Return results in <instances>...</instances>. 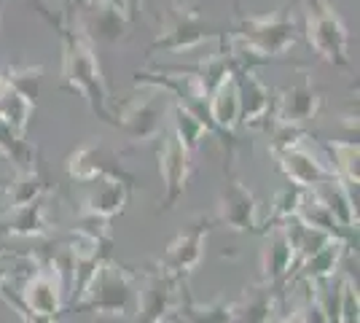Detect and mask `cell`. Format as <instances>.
Wrapping results in <instances>:
<instances>
[{"instance_id": "obj_1", "label": "cell", "mask_w": 360, "mask_h": 323, "mask_svg": "<svg viewBox=\"0 0 360 323\" xmlns=\"http://www.w3.org/2000/svg\"><path fill=\"white\" fill-rule=\"evenodd\" d=\"M78 312H94L108 318H132L137 308L135 275L119 264L105 262L89 280L86 291L73 305Z\"/></svg>"}, {"instance_id": "obj_2", "label": "cell", "mask_w": 360, "mask_h": 323, "mask_svg": "<svg viewBox=\"0 0 360 323\" xmlns=\"http://www.w3.org/2000/svg\"><path fill=\"white\" fill-rule=\"evenodd\" d=\"M237 41L242 44L245 51L250 54H261V57H277L293 46L296 41V25L293 16L285 11H277L271 16H250L242 19Z\"/></svg>"}, {"instance_id": "obj_3", "label": "cell", "mask_w": 360, "mask_h": 323, "mask_svg": "<svg viewBox=\"0 0 360 323\" xmlns=\"http://www.w3.org/2000/svg\"><path fill=\"white\" fill-rule=\"evenodd\" d=\"M307 38L323 60L347 65V30L328 0H307Z\"/></svg>"}, {"instance_id": "obj_4", "label": "cell", "mask_w": 360, "mask_h": 323, "mask_svg": "<svg viewBox=\"0 0 360 323\" xmlns=\"http://www.w3.org/2000/svg\"><path fill=\"white\" fill-rule=\"evenodd\" d=\"M180 277L167 270H156L146 277V283L137 289L135 323H167L175 321V310L180 305Z\"/></svg>"}, {"instance_id": "obj_5", "label": "cell", "mask_w": 360, "mask_h": 323, "mask_svg": "<svg viewBox=\"0 0 360 323\" xmlns=\"http://www.w3.org/2000/svg\"><path fill=\"white\" fill-rule=\"evenodd\" d=\"M65 78L75 89L86 94L94 110L105 116V87L100 76V65L94 60V51L84 38H68V51H65Z\"/></svg>"}, {"instance_id": "obj_6", "label": "cell", "mask_w": 360, "mask_h": 323, "mask_svg": "<svg viewBox=\"0 0 360 323\" xmlns=\"http://www.w3.org/2000/svg\"><path fill=\"white\" fill-rule=\"evenodd\" d=\"M207 232H210V221L207 218H199L191 224V229L183 232L180 237H175L169 248H167V253L162 256V262L159 267L167 270V272H172L175 277H188L194 272L199 262H202V256H205V240H207Z\"/></svg>"}, {"instance_id": "obj_7", "label": "cell", "mask_w": 360, "mask_h": 323, "mask_svg": "<svg viewBox=\"0 0 360 323\" xmlns=\"http://www.w3.org/2000/svg\"><path fill=\"white\" fill-rule=\"evenodd\" d=\"M207 22L196 14L191 6H172L162 35L153 41V49H167V51H180L202 44L207 38Z\"/></svg>"}, {"instance_id": "obj_8", "label": "cell", "mask_w": 360, "mask_h": 323, "mask_svg": "<svg viewBox=\"0 0 360 323\" xmlns=\"http://www.w3.org/2000/svg\"><path fill=\"white\" fill-rule=\"evenodd\" d=\"M159 172H162V181H165V208H172L178 197L186 189L188 181V172H191V151L172 135H167L162 140V148H159Z\"/></svg>"}, {"instance_id": "obj_9", "label": "cell", "mask_w": 360, "mask_h": 323, "mask_svg": "<svg viewBox=\"0 0 360 323\" xmlns=\"http://www.w3.org/2000/svg\"><path fill=\"white\" fill-rule=\"evenodd\" d=\"M62 293L65 291H62L60 272L54 267H46V270H38L25 283L19 302L30 310V312H38V315H46V318H60Z\"/></svg>"}, {"instance_id": "obj_10", "label": "cell", "mask_w": 360, "mask_h": 323, "mask_svg": "<svg viewBox=\"0 0 360 323\" xmlns=\"http://www.w3.org/2000/svg\"><path fill=\"white\" fill-rule=\"evenodd\" d=\"M277 159H280V167L288 175V181L296 186V189H301V191L315 189L317 184H326L330 178H336L333 167H326L312 151H307L301 146V140L296 146H290L288 151L277 154Z\"/></svg>"}, {"instance_id": "obj_11", "label": "cell", "mask_w": 360, "mask_h": 323, "mask_svg": "<svg viewBox=\"0 0 360 323\" xmlns=\"http://www.w3.org/2000/svg\"><path fill=\"white\" fill-rule=\"evenodd\" d=\"M70 175L91 184V181H121V184H132V178L121 170V165L108 154L103 146H86L70 159Z\"/></svg>"}, {"instance_id": "obj_12", "label": "cell", "mask_w": 360, "mask_h": 323, "mask_svg": "<svg viewBox=\"0 0 360 323\" xmlns=\"http://www.w3.org/2000/svg\"><path fill=\"white\" fill-rule=\"evenodd\" d=\"M255 215H258V202L253 194L240 181H226L221 191L218 221L234 232H250L255 229Z\"/></svg>"}, {"instance_id": "obj_13", "label": "cell", "mask_w": 360, "mask_h": 323, "mask_svg": "<svg viewBox=\"0 0 360 323\" xmlns=\"http://www.w3.org/2000/svg\"><path fill=\"white\" fill-rule=\"evenodd\" d=\"M293 264H296L293 243L288 237L285 227L277 224V227H271V234L269 240H266V248H264V262H261V267H264V283L274 289L277 283H283L290 275Z\"/></svg>"}, {"instance_id": "obj_14", "label": "cell", "mask_w": 360, "mask_h": 323, "mask_svg": "<svg viewBox=\"0 0 360 323\" xmlns=\"http://www.w3.org/2000/svg\"><path fill=\"white\" fill-rule=\"evenodd\" d=\"M165 113V106L159 103V94L153 97H135L132 103L121 108V127L132 138L146 140L159 132V119Z\"/></svg>"}, {"instance_id": "obj_15", "label": "cell", "mask_w": 360, "mask_h": 323, "mask_svg": "<svg viewBox=\"0 0 360 323\" xmlns=\"http://www.w3.org/2000/svg\"><path fill=\"white\" fill-rule=\"evenodd\" d=\"M207 116L221 129H231L240 119V87L234 70L215 84V89L207 94Z\"/></svg>"}, {"instance_id": "obj_16", "label": "cell", "mask_w": 360, "mask_h": 323, "mask_svg": "<svg viewBox=\"0 0 360 323\" xmlns=\"http://www.w3.org/2000/svg\"><path fill=\"white\" fill-rule=\"evenodd\" d=\"M234 323H274L277 312V299L271 286H253L250 291L242 293L240 302H231Z\"/></svg>"}, {"instance_id": "obj_17", "label": "cell", "mask_w": 360, "mask_h": 323, "mask_svg": "<svg viewBox=\"0 0 360 323\" xmlns=\"http://www.w3.org/2000/svg\"><path fill=\"white\" fill-rule=\"evenodd\" d=\"M320 108V97L315 94V89L309 84H299V87H290L280 97V108H277V119L280 124H293L304 122V119H312Z\"/></svg>"}, {"instance_id": "obj_18", "label": "cell", "mask_w": 360, "mask_h": 323, "mask_svg": "<svg viewBox=\"0 0 360 323\" xmlns=\"http://www.w3.org/2000/svg\"><path fill=\"white\" fill-rule=\"evenodd\" d=\"M127 191H129V186L121 184V181H100L97 191H91L84 200V215H89V218L119 215L127 205Z\"/></svg>"}, {"instance_id": "obj_19", "label": "cell", "mask_w": 360, "mask_h": 323, "mask_svg": "<svg viewBox=\"0 0 360 323\" xmlns=\"http://www.w3.org/2000/svg\"><path fill=\"white\" fill-rule=\"evenodd\" d=\"M345 240H330L328 246H323L317 253H312L309 259L301 262V272L299 280L304 283H320V280H328V277L336 275L339 264H342V256H345Z\"/></svg>"}, {"instance_id": "obj_20", "label": "cell", "mask_w": 360, "mask_h": 323, "mask_svg": "<svg viewBox=\"0 0 360 323\" xmlns=\"http://www.w3.org/2000/svg\"><path fill=\"white\" fill-rule=\"evenodd\" d=\"M237 87H240V116H245V122H258L269 110V89L253 73H242V81L237 78Z\"/></svg>"}, {"instance_id": "obj_21", "label": "cell", "mask_w": 360, "mask_h": 323, "mask_svg": "<svg viewBox=\"0 0 360 323\" xmlns=\"http://www.w3.org/2000/svg\"><path fill=\"white\" fill-rule=\"evenodd\" d=\"M8 232L19 234V237H41V234H46L49 224H46L44 200L14 208V218H8Z\"/></svg>"}, {"instance_id": "obj_22", "label": "cell", "mask_w": 360, "mask_h": 323, "mask_svg": "<svg viewBox=\"0 0 360 323\" xmlns=\"http://www.w3.org/2000/svg\"><path fill=\"white\" fill-rule=\"evenodd\" d=\"M175 321L186 323H234L231 305L215 302V305H196L191 296H186V302H180L175 310Z\"/></svg>"}, {"instance_id": "obj_23", "label": "cell", "mask_w": 360, "mask_h": 323, "mask_svg": "<svg viewBox=\"0 0 360 323\" xmlns=\"http://www.w3.org/2000/svg\"><path fill=\"white\" fill-rule=\"evenodd\" d=\"M172 116H175V138H178L188 151H194L196 143L207 132L205 119L196 116L194 110H188V108H183V106L172 108Z\"/></svg>"}, {"instance_id": "obj_24", "label": "cell", "mask_w": 360, "mask_h": 323, "mask_svg": "<svg viewBox=\"0 0 360 323\" xmlns=\"http://www.w3.org/2000/svg\"><path fill=\"white\" fill-rule=\"evenodd\" d=\"M330 156H336L333 175L347 184H358V146L355 143H328Z\"/></svg>"}, {"instance_id": "obj_25", "label": "cell", "mask_w": 360, "mask_h": 323, "mask_svg": "<svg viewBox=\"0 0 360 323\" xmlns=\"http://www.w3.org/2000/svg\"><path fill=\"white\" fill-rule=\"evenodd\" d=\"M41 191H44V181L35 170H27L19 175V181L14 184L11 191V208H22V205H30V202L41 200Z\"/></svg>"}, {"instance_id": "obj_26", "label": "cell", "mask_w": 360, "mask_h": 323, "mask_svg": "<svg viewBox=\"0 0 360 323\" xmlns=\"http://www.w3.org/2000/svg\"><path fill=\"white\" fill-rule=\"evenodd\" d=\"M299 202H301V189H296V186L283 189V191L274 197V208H271V221H274V227H277V224H285L290 218H296V215H299Z\"/></svg>"}, {"instance_id": "obj_27", "label": "cell", "mask_w": 360, "mask_h": 323, "mask_svg": "<svg viewBox=\"0 0 360 323\" xmlns=\"http://www.w3.org/2000/svg\"><path fill=\"white\" fill-rule=\"evenodd\" d=\"M339 323H358V286H355L352 277H345V280H342Z\"/></svg>"}, {"instance_id": "obj_28", "label": "cell", "mask_w": 360, "mask_h": 323, "mask_svg": "<svg viewBox=\"0 0 360 323\" xmlns=\"http://www.w3.org/2000/svg\"><path fill=\"white\" fill-rule=\"evenodd\" d=\"M0 299H6L11 308L16 310V315L22 318V323H57V318H46V315H38V312H30L19 299H14L8 291H0Z\"/></svg>"}, {"instance_id": "obj_29", "label": "cell", "mask_w": 360, "mask_h": 323, "mask_svg": "<svg viewBox=\"0 0 360 323\" xmlns=\"http://www.w3.org/2000/svg\"><path fill=\"white\" fill-rule=\"evenodd\" d=\"M11 277V264L3 259V253H0V291L6 289V280Z\"/></svg>"}, {"instance_id": "obj_30", "label": "cell", "mask_w": 360, "mask_h": 323, "mask_svg": "<svg viewBox=\"0 0 360 323\" xmlns=\"http://www.w3.org/2000/svg\"><path fill=\"white\" fill-rule=\"evenodd\" d=\"M116 3H121V6H127V8H129V14H135L137 6H140V0H116Z\"/></svg>"}, {"instance_id": "obj_31", "label": "cell", "mask_w": 360, "mask_h": 323, "mask_svg": "<svg viewBox=\"0 0 360 323\" xmlns=\"http://www.w3.org/2000/svg\"><path fill=\"white\" fill-rule=\"evenodd\" d=\"M8 84H11V81H6V78L0 76V94H3L6 89H8Z\"/></svg>"}]
</instances>
